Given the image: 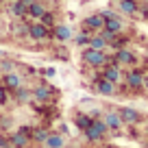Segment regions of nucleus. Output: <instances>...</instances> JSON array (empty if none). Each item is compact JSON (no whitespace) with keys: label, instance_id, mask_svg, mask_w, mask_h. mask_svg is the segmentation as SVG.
Returning <instances> with one entry per match:
<instances>
[{"label":"nucleus","instance_id":"1","mask_svg":"<svg viewBox=\"0 0 148 148\" xmlns=\"http://www.w3.org/2000/svg\"><path fill=\"white\" fill-rule=\"evenodd\" d=\"M59 96H61V92L55 85H50L46 79L37 81V85L33 87V102H37V105H57Z\"/></svg>","mask_w":148,"mask_h":148},{"label":"nucleus","instance_id":"2","mask_svg":"<svg viewBox=\"0 0 148 148\" xmlns=\"http://www.w3.org/2000/svg\"><path fill=\"white\" fill-rule=\"evenodd\" d=\"M81 61L92 70H100L111 61V57L107 55V50H94V48H81Z\"/></svg>","mask_w":148,"mask_h":148},{"label":"nucleus","instance_id":"3","mask_svg":"<svg viewBox=\"0 0 148 148\" xmlns=\"http://www.w3.org/2000/svg\"><path fill=\"white\" fill-rule=\"evenodd\" d=\"M81 135L85 137V142H87V144H100V142H105V139L109 137V129H107V124H105L102 118H94L92 126L85 129Z\"/></svg>","mask_w":148,"mask_h":148},{"label":"nucleus","instance_id":"4","mask_svg":"<svg viewBox=\"0 0 148 148\" xmlns=\"http://www.w3.org/2000/svg\"><path fill=\"white\" fill-rule=\"evenodd\" d=\"M144 74L146 72H144L142 68H129L124 72V81H122V83H124L131 92H139V89H144Z\"/></svg>","mask_w":148,"mask_h":148},{"label":"nucleus","instance_id":"5","mask_svg":"<svg viewBox=\"0 0 148 148\" xmlns=\"http://www.w3.org/2000/svg\"><path fill=\"white\" fill-rule=\"evenodd\" d=\"M111 61H116L120 68H135L137 65V55H135L131 48H118V50H113V57H111Z\"/></svg>","mask_w":148,"mask_h":148},{"label":"nucleus","instance_id":"6","mask_svg":"<svg viewBox=\"0 0 148 148\" xmlns=\"http://www.w3.org/2000/svg\"><path fill=\"white\" fill-rule=\"evenodd\" d=\"M100 76L107 79V81H111L113 85H120L122 81H124V72H122V68L116 61H109L105 68H100Z\"/></svg>","mask_w":148,"mask_h":148},{"label":"nucleus","instance_id":"7","mask_svg":"<svg viewBox=\"0 0 148 148\" xmlns=\"http://www.w3.org/2000/svg\"><path fill=\"white\" fill-rule=\"evenodd\" d=\"M26 37L33 42H46V39H50V28L42 22H28Z\"/></svg>","mask_w":148,"mask_h":148},{"label":"nucleus","instance_id":"8","mask_svg":"<svg viewBox=\"0 0 148 148\" xmlns=\"http://www.w3.org/2000/svg\"><path fill=\"white\" fill-rule=\"evenodd\" d=\"M102 120H105L107 129H109V133H120L122 129H124V122H122L120 113H118V109H109L102 113Z\"/></svg>","mask_w":148,"mask_h":148},{"label":"nucleus","instance_id":"9","mask_svg":"<svg viewBox=\"0 0 148 148\" xmlns=\"http://www.w3.org/2000/svg\"><path fill=\"white\" fill-rule=\"evenodd\" d=\"M94 92L98 94V96H116V92H118V85H113L111 81H107V79H102L100 76V72H98V76L94 79Z\"/></svg>","mask_w":148,"mask_h":148},{"label":"nucleus","instance_id":"10","mask_svg":"<svg viewBox=\"0 0 148 148\" xmlns=\"http://www.w3.org/2000/svg\"><path fill=\"white\" fill-rule=\"evenodd\" d=\"M50 37L57 39L59 44H68L70 39L74 37V31H72L70 24H55V26L50 28Z\"/></svg>","mask_w":148,"mask_h":148},{"label":"nucleus","instance_id":"11","mask_svg":"<svg viewBox=\"0 0 148 148\" xmlns=\"http://www.w3.org/2000/svg\"><path fill=\"white\" fill-rule=\"evenodd\" d=\"M0 83H2V85H5V87L11 92V94H13L18 87H22V85L26 83V79H24V74H20L18 70H15V72L2 74V81H0Z\"/></svg>","mask_w":148,"mask_h":148},{"label":"nucleus","instance_id":"12","mask_svg":"<svg viewBox=\"0 0 148 148\" xmlns=\"http://www.w3.org/2000/svg\"><path fill=\"white\" fill-rule=\"evenodd\" d=\"M118 113H120L122 122L126 126H135V124L142 122V113L137 109H133V107H118Z\"/></svg>","mask_w":148,"mask_h":148},{"label":"nucleus","instance_id":"13","mask_svg":"<svg viewBox=\"0 0 148 148\" xmlns=\"http://www.w3.org/2000/svg\"><path fill=\"white\" fill-rule=\"evenodd\" d=\"M81 26H83V28H89L92 33H98V31H102V28H105V18L100 15V11H98V13H89V15H85V18H83Z\"/></svg>","mask_w":148,"mask_h":148},{"label":"nucleus","instance_id":"14","mask_svg":"<svg viewBox=\"0 0 148 148\" xmlns=\"http://www.w3.org/2000/svg\"><path fill=\"white\" fill-rule=\"evenodd\" d=\"M11 100H13V105H31L33 102V89L24 83L22 87H18L11 94Z\"/></svg>","mask_w":148,"mask_h":148},{"label":"nucleus","instance_id":"15","mask_svg":"<svg viewBox=\"0 0 148 148\" xmlns=\"http://www.w3.org/2000/svg\"><path fill=\"white\" fill-rule=\"evenodd\" d=\"M7 137H9L11 148H31V146H33V139L26 137L24 133H20L18 129H15V131H9V133H7Z\"/></svg>","mask_w":148,"mask_h":148},{"label":"nucleus","instance_id":"16","mask_svg":"<svg viewBox=\"0 0 148 148\" xmlns=\"http://www.w3.org/2000/svg\"><path fill=\"white\" fill-rule=\"evenodd\" d=\"M72 122H74V126H76V129L83 133L85 129H89V126H92L94 118L89 116L87 111H74V113H72Z\"/></svg>","mask_w":148,"mask_h":148},{"label":"nucleus","instance_id":"17","mask_svg":"<svg viewBox=\"0 0 148 148\" xmlns=\"http://www.w3.org/2000/svg\"><path fill=\"white\" fill-rule=\"evenodd\" d=\"M48 11V7L44 5L42 0H35L33 5H28V11H26V20L28 22H37V20L42 18L44 13Z\"/></svg>","mask_w":148,"mask_h":148},{"label":"nucleus","instance_id":"18","mask_svg":"<svg viewBox=\"0 0 148 148\" xmlns=\"http://www.w3.org/2000/svg\"><path fill=\"white\" fill-rule=\"evenodd\" d=\"M48 135H50V126L48 124H42V126H35L33 129V146H39L42 148L44 146V142L48 139Z\"/></svg>","mask_w":148,"mask_h":148},{"label":"nucleus","instance_id":"19","mask_svg":"<svg viewBox=\"0 0 148 148\" xmlns=\"http://www.w3.org/2000/svg\"><path fill=\"white\" fill-rule=\"evenodd\" d=\"M63 146H65V135H61L59 131H50V135H48L42 148H63Z\"/></svg>","mask_w":148,"mask_h":148},{"label":"nucleus","instance_id":"20","mask_svg":"<svg viewBox=\"0 0 148 148\" xmlns=\"http://www.w3.org/2000/svg\"><path fill=\"white\" fill-rule=\"evenodd\" d=\"M26 11H28V5H26V2H22V0H11L9 13L13 15L15 20H24V18H26Z\"/></svg>","mask_w":148,"mask_h":148},{"label":"nucleus","instance_id":"21","mask_svg":"<svg viewBox=\"0 0 148 148\" xmlns=\"http://www.w3.org/2000/svg\"><path fill=\"white\" fill-rule=\"evenodd\" d=\"M118 9H120V13H124V15H137L139 13L137 0H118Z\"/></svg>","mask_w":148,"mask_h":148},{"label":"nucleus","instance_id":"22","mask_svg":"<svg viewBox=\"0 0 148 148\" xmlns=\"http://www.w3.org/2000/svg\"><path fill=\"white\" fill-rule=\"evenodd\" d=\"M92 35H94V33L89 31V28H83V26H81V31L76 33L72 39H74V44H76L79 48H87V46H89V39H92Z\"/></svg>","mask_w":148,"mask_h":148},{"label":"nucleus","instance_id":"23","mask_svg":"<svg viewBox=\"0 0 148 148\" xmlns=\"http://www.w3.org/2000/svg\"><path fill=\"white\" fill-rule=\"evenodd\" d=\"M105 28L111 33H116V35H120V33H124V22H122L120 15H113V18L105 20Z\"/></svg>","mask_w":148,"mask_h":148},{"label":"nucleus","instance_id":"24","mask_svg":"<svg viewBox=\"0 0 148 148\" xmlns=\"http://www.w3.org/2000/svg\"><path fill=\"white\" fill-rule=\"evenodd\" d=\"M26 31H28V20H15L11 24V35L13 37H26Z\"/></svg>","mask_w":148,"mask_h":148},{"label":"nucleus","instance_id":"25","mask_svg":"<svg viewBox=\"0 0 148 148\" xmlns=\"http://www.w3.org/2000/svg\"><path fill=\"white\" fill-rule=\"evenodd\" d=\"M89 48H94V50H107V48H109V42H107L100 33H94L92 39H89Z\"/></svg>","mask_w":148,"mask_h":148},{"label":"nucleus","instance_id":"26","mask_svg":"<svg viewBox=\"0 0 148 148\" xmlns=\"http://www.w3.org/2000/svg\"><path fill=\"white\" fill-rule=\"evenodd\" d=\"M18 65H20L18 61L9 59V57H7V59H0V76H2V74H9V72H15Z\"/></svg>","mask_w":148,"mask_h":148},{"label":"nucleus","instance_id":"27","mask_svg":"<svg viewBox=\"0 0 148 148\" xmlns=\"http://www.w3.org/2000/svg\"><path fill=\"white\" fill-rule=\"evenodd\" d=\"M9 102H11V92L0 83V107H9Z\"/></svg>","mask_w":148,"mask_h":148},{"label":"nucleus","instance_id":"28","mask_svg":"<svg viewBox=\"0 0 148 148\" xmlns=\"http://www.w3.org/2000/svg\"><path fill=\"white\" fill-rule=\"evenodd\" d=\"M37 22H42V24H46V26L48 28H52V26H55V13H52V11H46V13H44L42 15V18H39V20H37Z\"/></svg>","mask_w":148,"mask_h":148},{"label":"nucleus","instance_id":"29","mask_svg":"<svg viewBox=\"0 0 148 148\" xmlns=\"http://www.w3.org/2000/svg\"><path fill=\"white\" fill-rule=\"evenodd\" d=\"M39 74H42L44 79H52V76L57 74V70L52 68V65H46V68H42V70H39Z\"/></svg>","mask_w":148,"mask_h":148},{"label":"nucleus","instance_id":"30","mask_svg":"<svg viewBox=\"0 0 148 148\" xmlns=\"http://www.w3.org/2000/svg\"><path fill=\"white\" fill-rule=\"evenodd\" d=\"M33 129H35V126H31V124H22V126H18V131H20V133H24L26 137H33Z\"/></svg>","mask_w":148,"mask_h":148},{"label":"nucleus","instance_id":"31","mask_svg":"<svg viewBox=\"0 0 148 148\" xmlns=\"http://www.w3.org/2000/svg\"><path fill=\"white\" fill-rule=\"evenodd\" d=\"M57 131H59L61 135H65V137H70V126H68V122H59Z\"/></svg>","mask_w":148,"mask_h":148},{"label":"nucleus","instance_id":"32","mask_svg":"<svg viewBox=\"0 0 148 148\" xmlns=\"http://www.w3.org/2000/svg\"><path fill=\"white\" fill-rule=\"evenodd\" d=\"M0 148H11V144H9V137H7V133H0Z\"/></svg>","mask_w":148,"mask_h":148},{"label":"nucleus","instance_id":"33","mask_svg":"<svg viewBox=\"0 0 148 148\" xmlns=\"http://www.w3.org/2000/svg\"><path fill=\"white\" fill-rule=\"evenodd\" d=\"M144 92H148V74H144Z\"/></svg>","mask_w":148,"mask_h":148},{"label":"nucleus","instance_id":"34","mask_svg":"<svg viewBox=\"0 0 148 148\" xmlns=\"http://www.w3.org/2000/svg\"><path fill=\"white\" fill-rule=\"evenodd\" d=\"M63 148H79V146H74V144H65Z\"/></svg>","mask_w":148,"mask_h":148},{"label":"nucleus","instance_id":"35","mask_svg":"<svg viewBox=\"0 0 148 148\" xmlns=\"http://www.w3.org/2000/svg\"><path fill=\"white\" fill-rule=\"evenodd\" d=\"M22 2H26V5H33V2H35V0H22Z\"/></svg>","mask_w":148,"mask_h":148},{"label":"nucleus","instance_id":"36","mask_svg":"<svg viewBox=\"0 0 148 148\" xmlns=\"http://www.w3.org/2000/svg\"><path fill=\"white\" fill-rule=\"evenodd\" d=\"M100 148H111V146H100Z\"/></svg>","mask_w":148,"mask_h":148},{"label":"nucleus","instance_id":"37","mask_svg":"<svg viewBox=\"0 0 148 148\" xmlns=\"http://www.w3.org/2000/svg\"><path fill=\"white\" fill-rule=\"evenodd\" d=\"M146 65H148V57H146Z\"/></svg>","mask_w":148,"mask_h":148},{"label":"nucleus","instance_id":"38","mask_svg":"<svg viewBox=\"0 0 148 148\" xmlns=\"http://www.w3.org/2000/svg\"><path fill=\"white\" fill-rule=\"evenodd\" d=\"M2 2H5V0H0V5H2Z\"/></svg>","mask_w":148,"mask_h":148},{"label":"nucleus","instance_id":"39","mask_svg":"<svg viewBox=\"0 0 148 148\" xmlns=\"http://www.w3.org/2000/svg\"><path fill=\"white\" fill-rule=\"evenodd\" d=\"M7 2H11V0H7Z\"/></svg>","mask_w":148,"mask_h":148},{"label":"nucleus","instance_id":"40","mask_svg":"<svg viewBox=\"0 0 148 148\" xmlns=\"http://www.w3.org/2000/svg\"><path fill=\"white\" fill-rule=\"evenodd\" d=\"M0 81H2V76H0Z\"/></svg>","mask_w":148,"mask_h":148},{"label":"nucleus","instance_id":"41","mask_svg":"<svg viewBox=\"0 0 148 148\" xmlns=\"http://www.w3.org/2000/svg\"><path fill=\"white\" fill-rule=\"evenodd\" d=\"M146 5H148V0H146Z\"/></svg>","mask_w":148,"mask_h":148},{"label":"nucleus","instance_id":"42","mask_svg":"<svg viewBox=\"0 0 148 148\" xmlns=\"http://www.w3.org/2000/svg\"><path fill=\"white\" fill-rule=\"evenodd\" d=\"M111 148H116V146H111Z\"/></svg>","mask_w":148,"mask_h":148}]
</instances>
